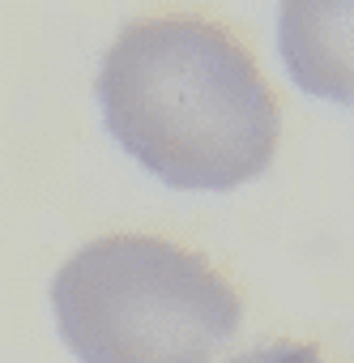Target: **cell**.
Here are the masks:
<instances>
[{"label":"cell","instance_id":"6da1fadb","mask_svg":"<svg viewBox=\"0 0 354 363\" xmlns=\"http://www.w3.org/2000/svg\"><path fill=\"white\" fill-rule=\"evenodd\" d=\"M111 137L171 189H239L282 137L278 99L252 48L205 13L128 22L98 69Z\"/></svg>","mask_w":354,"mask_h":363},{"label":"cell","instance_id":"7a4b0ae2","mask_svg":"<svg viewBox=\"0 0 354 363\" xmlns=\"http://www.w3.org/2000/svg\"><path fill=\"white\" fill-rule=\"evenodd\" d=\"M52 308L81 363H214L239 329L244 299L201 252L115 231L56 269Z\"/></svg>","mask_w":354,"mask_h":363},{"label":"cell","instance_id":"3957f363","mask_svg":"<svg viewBox=\"0 0 354 363\" xmlns=\"http://www.w3.org/2000/svg\"><path fill=\"white\" fill-rule=\"evenodd\" d=\"M282 56L295 82L320 99L354 103V5H282Z\"/></svg>","mask_w":354,"mask_h":363},{"label":"cell","instance_id":"277c9868","mask_svg":"<svg viewBox=\"0 0 354 363\" xmlns=\"http://www.w3.org/2000/svg\"><path fill=\"white\" fill-rule=\"evenodd\" d=\"M231 363H329L320 354V346L312 342H295V337H278V342H265V346H252L244 350L239 359Z\"/></svg>","mask_w":354,"mask_h":363}]
</instances>
